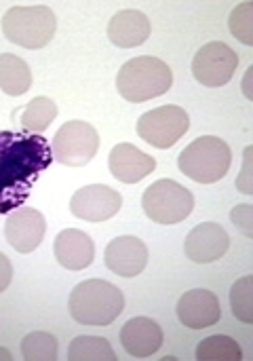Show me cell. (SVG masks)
<instances>
[{
	"mask_svg": "<svg viewBox=\"0 0 253 361\" xmlns=\"http://www.w3.org/2000/svg\"><path fill=\"white\" fill-rule=\"evenodd\" d=\"M51 161V144L40 133L0 131V214L25 203Z\"/></svg>",
	"mask_w": 253,
	"mask_h": 361,
	"instance_id": "6da1fadb",
	"label": "cell"
},
{
	"mask_svg": "<svg viewBox=\"0 0 253 361\" xmlns=\"http://www.w3.org/2000/svg\"><path fill=\"white\" fill-rule=\"evenodd\" d=\"M70 317L82 326H110L125 309L123 292L104 279L80 281L68 300Z\"/></svg>",
	"mask_w": 253,
	"mask_h": 361,
	"instance_id": "7a4b0ae2",
	"label": "cell"
},
{
	"mask_svg": "<svg viewBox=\"0 0 253 361\" xmlns=\"http://www.w3.org/2000/svg\"><path fill=\"white\" fill-rule=\"evenodd\" d=\"M173 85V72L169 63L152 55H140L123 63L116 76V89L123 99L131 104H144L148 99L165 95Z\"/></svg>",
	"mask_w": 253,
	"mask_h": 361,
	"instance_id": "3957f363",
	"label": "cell"
},
{
	"mask_svg": "<svg viewBox=\"0 0 253 361\" xmlns=\"http://www.w3.org/2000/svg\"><path fill=\"white\" fill-rule=\"evenodd\" d=\"M230 163H233V152L228 144L216 135L197 137L178 157L180 171L199 184L220 182L228 173Z\"/></svg>",
	"mask_w": 253,
	"mask_h": 361,
	"instance_id": "277c9868",
	"label": "cell"
},
{
	"mask_svg": "<svg viewBox=\"0 0 253 361\" xmlns=\"http://www.w3.org/2000/svg\"><path fill=\"white\" fill-rule=\"evenodd\" d=\"M57 30L55 13L44 4L11 6L2 17V34L17 47L42 49L51 42Z\"/></svg>",
	"mask_w": 253,
	"mask_h": 361,
	"instance_id": "5b68a950",
	"label": "cell"
},
{
	"mask_svg": "<svg viewBox=\"0 0 253 361\" xmlns=\"http://www.w3.org/2000/svg\"><path fill=\"white\" fill-rule=\"evenodd\" d=\"M142 207L156 224H180L192 214L195 197L186 186L163 178L144 190Z\"/></svg>",
	"mask_w": 253,
	"mask_h": 361,
	"instance_id": "8992f818",
	"label": "cell"
},
{
	"mask_svg": "<svg viewBox=\"0 0 253 361\" xmlns=\"http://www.w3.org/2000/svg\"><path fill=\"white\" fill-rule=\"evenodd\" d=\"M99 150V133L87 121H68L53 135L51 152L59 165L85 167Z\"/></svg>",
	"mask_w": 253,
	"mask_h": 361,
	"instance_id": "52a82bcc",
	"label": "cell"
},
{
	"mask_svg": "<svg viewBox=\"0 0 253 361\" xmlns=\"http://www.w3.org/2000/svg\"><path fill=\"white\" fill-rule=\"evenodd\" d=\"M190 127V116L180 106H159L137 121V135L154 148L167 150L180 142Z\"/></svg>",
	"mask_w": 253,
	"mask_h": 361,
	"instance_id": "ba28073f",
	"label": "cell"
},
{
	"mask_svg": "<svg viewBox=\"0 0 253 361\" xmlns=\"http://www.w3.org/2000/svg\"><path fill=\"white\" fill-rule=\"evenodd\" d=\"M239 68V55L226 42L201 47L192 59V74L205 87H224Z\"/></svg>",
	"mask_w": 253,
	"mask_h": 361,
	"instance_id": "9c48e42d",
	"label": "cell"
},
{
	"mask_svg": "<svg viewBox=\"0 0 253 361\" xmlns=\"http://www.w3.org/2000/svg\"><path fill=\"white\" fill-rule=\"evenodd\" d=\"M123 207V197L118 190L106 184H89L72 195L70 212L74 218L85 222H106L114 218Z\"/></svg>",
	"mask_w": 253,
	"mask_h": 361,
	"instance_id": "30bf717a",
	"label": "cell"
},
{
	"mask_svg": "<svg viewBox=\"0 0 253 361\" xmlns=\"http://www.w3.org/2000/svg\"><path fill=\"white\" fill-rule=\"evenodd\" d=\"M47 220L34 207H17L11 212L4 224V237L8 245L19 254H32L44 239Z\"/></svg>",
	"mask_w": 253,
	"mask_h": 361,
	"instance_id": "8fae6325",
	"label": "cell"
},
{
	"mask_svg": "<svg viewBox=\"0 0 253 361\" xmlns=\"http://www.w3.org/2000/svg\"><path fill=\"white\" fill-rule=\"evenodd\" d=\"M106 269L118 277H137L148 264V247L142 239L133 235L116 237L108 243L104 254Z\"/></svg>",
	"mask_w": 253,
	"mask_h": 361,
	"instance_id": "7c38bea8",
	"label": "cell"
},
{
	"mask_svg": "<svg viewBox=\"0 0 253 361\" xmlns=\"http://www.w3.org/2000/svg\"><path fill=\"white\" fill-rule=\"evenodd\" d=\"M230 247L228 233L216 222H203L195 226L184 243L186 256L197 264H209L220 260Z\"/></svg>",
	"mask_w": 253,
	"mask_h": 361,
	"instance_id": "4fadbf2b",
	"label": "cell"
},
{
	"mask_svg": "<svg viewBox=\"0 0 253 361\" xmlns=\"http://www.w3.org/2000/svg\"><path fill=\"white\" fill-rule=\"evenodd\" d=\"M110 173L123 184H137L156 169V161L129 142H121L108 157Z\"/></svg>",
	"mask_w": 253,
	"mask_h": 361,
	"instance_id": "5bb4252c",
	"label": "cell"
},
{
	"mask_svg": "<svg viewBox=\"0 0 253 361\" xmlns=\"http://www.w3.org/2000/svg\"><path fill=\"white\" fill-rule=\"evenodd\" d=\"M222 317L220 300L209 290H190L178 302V319L190 330L216 326Z\"/></svg>",
	"mask_w": 253,
	"mask_h": 361,
	"instance_id": "9a60e30c",
	"label": "cell"
},
{
	"mask_svg": "<svg viewBox=\"0 0 253 361\" xmlns=\"http://www.w3.org/2000/svg\"><path fill=\"white\" fill-rule=\"evenodd\" d=\"M121 345L131 357H152L163 347V330L150 317H133L121 328Z\"/></svg>",
	"mask_w": 253,
	"mask_h": 361,
	"instance_id": "2e32d148",
	"label": "cell"
},
{
	"mask_svg": "<svg viewBox=\"0 0 253 361\" xmlns=\"http://www.w3.org/2000/svg\"><path fill=\"white\" fill-rule=\"evenodd\" d=\"M53 254L63 269L85 271L87 267H91L95 258V243L87 233L78 228H66L55 237Z\"/></svg>",
	"mask_w": 253,
	"mask_h": 361,
	"instance_id": "e0dca14e",
	"label": "cell"
},
{
	"mask_svg": "<svg viewBox=\"0 0 253 361\" xmlns=\"http://www.w3.org/2000/svg\"><path fill=\"white\" fill-rule=\"evenodd\" d=\"M148 36H150V21L137 8L118 11L108 21V38L112 40V44L121 49L140 47L148 40Z\"/></svg>",
	"mask_w": 253,
	"mask_h": 361,
	"instance_id": "ac0fdd59",
	"label": "cell"
},
{
	"mask_svg": "<svg viewBox=\"0 0 253 361\" xmlns=\"http://www.w3.org/2000/svg\"><path fill=\"white\" fill-rule=\"evenodd\" d=\"M32 87V70L30 66L13 55V53H2L0 55V89L6 95H23Z\"/></svg>",
	"mask_w": 253,
	"mask_h": 361,
	"instance_id": "d6986e66",
	"label": "cell"
},
{
	"mask_svg": "<svg viewBox=\"0 0 253 361\" xmlns=\"http://www.w3.org/2000/svg\"><path fill=\"white\" fill-rule=\"evenodd\" d=\"M57 118V106L51 97H34L23 110H21V116H19V125H21V131H30V133H38V131H44L53 121Z\"/></svg>",
	"mask_w": 253,
	"mask_h": 361,
	"instance_id": "ffe728a7",
	"label": "cell"
},
{
	"mask_svg": "<svg viewBox=\"0 0 253 361\" xmlns=\"http://www.w3.org/2000/svg\"><path fill=\"white\" fill-rule=\"evenodd\" d=\"M70 361H116L112 345L101 336H76L68 347Z\"/></svg>",
	"mask_w": 253,
	"mask_h": 361,
	"instance_id": "44dd1931",
	"label": "cell"
},
{
	"mask_svg": "<svg viewBox=\"0 0 253 361\" xmlns=\"http://www.w3.org/2000/svg\"><path fill=\"white\" fill-rule=\"evenodd\" d=\"M199 361H239L243 360V351L237 341L228 336H209L197 347Z\"/></svg>",
	"mask_w": 253,
	"mask_h": 361,
	"instance_id": "7402d4cb",
	"label": "cell"
},
{
	"mask_svg": "<svg viewBox=\"0 0 253 361\" xmlns=\"http://www.w3.org/2000/svg\"><path fill=\"white\" fill-rule=\"evenodd\" d=\"M21 355L25 361H55L57 338L49 332H32L21 341Z\"/></svg>",
	"mask_w": 253,
	"mask_h": 361,
	"instance_id": "603a6c76",
	"label": "cell"
},
{
	"mask_svg": "<svg viewBox=\"0 0 253 361\" xmlns=\"http://www.w3.org/2000/svg\"><path fill=\"white\" fill-rule=\"evenodd\" d=\"M230 309L233 315L243 322L253 324V277H241L230 290Z\"/></svg>",
	"mask_w": 253,
	"mask_h": 361,
	"instance_id": "cb8c5ba5",
	"label": "cell"
},
{
	"mask_svg": "<svg viewBox=\"0 0 253 361\" xmlns=\"http://www.w3.org/2000/svg\"><path fill=\"white\" fill-rule=\"evenodd\" d=\"M228 27L230 34L241 40L243 44H253V4L252 2H243L239 4L230 17H228Z\"/></svg>",
	"mask_w": 253,
	"mask_h": 361,
	"instance_id": "d4e9b609",
	"label": "cell"
},
{
	"mask_svg": "<svg viewBox=\"0 0 253 361\" xmlns=\"http://www.w3.org/2000/svg\"><path fill=\"white\" fill-rule=\"evenodd\" d=\"M230 220H233V224H235L245 237L253 239V207L249 203L237 205V207L230 212Z\"/></svg>",
	"mask_w": 253,
	"mask_h": 361,
	"instance_id": "484cf974",
	"label": "cell"
},
{
	"mask_svg": "<svg viewBox=\"0 0 253 361\" xmlns=\"http://www.w3.org/2000/svg\"><path fill=\"white\" fill-rule=\"evenodd\" d=\"M253 146H247L243 152V171L237 178V190L243 195H253Z\"/></svg>",
	"mask_w": 253,
	"mask_h": 361,
	"instance_id": "4316f807",
	"label": "cell"
},
{
	"mask_svg": "<svg viewBox=\"0 0 253 361\" xmlns=\"http://www.w3.org/2000/svg\"><path fill=\"white\" fill-rule=\"evenodd\" d=\"M11 279H13V267H11V260H8L4 254H0V294L8 288Z\"/></svg>",
	"mask_w": 253,
	"mask_h": 361,
	"instance_id": "83f0119b",
	"label": "cell"
},
{
	"mask_svg": "<svg viewBox=\"0 0 253 361\" xmlns=\"http://www.w3.org/2000/svg\"><path fill=\"white\" fill-rule=\"evenodd\" d=\"M252 76H253V68H249V70L245 72V78H243V93H245V97H247V99H253Z\"/></svg>",
	"mask_w": 253,
	"mask_h": 361,
	"instance_id": "f1b7e54d",
	"label": "cell"
},
{
	"mask_svg": "<svg viewBox=\"0 0 253 361\" xmlns=\"http://www.w3.org/2000/svg\"><path fill=\"white\" fill-rule=\"evenodd\" d=\"M0 361H13V355L6 349H2V347H0Z\"/></svg>",
	"mask_w": 253,
	"mask_h": 361,
	"instance_id": "f546056e",
	"label": "cell"
}]
</instances>
